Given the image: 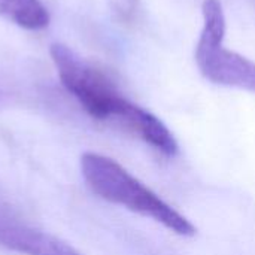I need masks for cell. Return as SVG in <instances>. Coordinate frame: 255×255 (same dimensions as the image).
<instances>
[{
    "mask_svg": "<svg viewBox=\"0 0 255 255\" xmlns=\"http://www.w3.org/2000/svg\"><path fill=\"white\" fill-rule=\"evenodd\" d=\"M49 52L61 84L90 117L120 124L166 157L178 154V142L166 124L130 102L103 70L63 43L51 45Z\"/></svg>",
    "mask_w": 255,
    "mask_h": 255,
    "instance_id": "6da1fadb",
    "label": "cell"
},
{
    "mask_svg": "<svg viewBox=\"0 0 255 255\" xmlns=\"http://www.w3.org/2000/svg\"><path fill=\"white\" fill-rule=\"evenodd\" d=\"M81 173L88 188L100 199L151 218L175 235H196V227L184 215L130 175L115 160L97 152H85L81 157Z\"/></svg>",
    "mask_w": 255,
    "mask_h": 255,
    "instance_id": "7a4b0ae2",
    "label": "cell"
},
{
    "mask_svg": "<svg viewBox=\"0 0 255 255\" xmlns=\"http://www.w3.org/2000/svg\"><path fill=\"white\" fill-rule=\"evenodd\" d=\"M203 27L196 45L194 60L212 84L239 88L255 94V61L224 46L226 13L220 0H203Z\"/></svg>",
    "mask_w": 255,
    "mask_h": 255,
    "instance_id": "3957f363",
    "label": "cell"
},
{
    "mask_svg": "<svg viewBox=\"0 0 255 255\" xmlns=\"http://www.w3.org/2000/svg\"><path fill=\"white\" fill-rule=\"evenodd\" d=\"M0 245L22 255H81L73 247L0 208Z\"/></svg>",
    "mask_w": 255,
    "mask_h": 255,
    "instance_id": "277c9868",
    "label": "cell"
},
{
    "mask_svg": "<svg viewBox=\"0 0 255 255\" xmlns=\"http://www.w3.org/2000/svg\"><path fill=\"white\" fill-rule=\"evenodd\" d=\"M0 16L25 30H42L49 24L40 0H0Z\"/></svg>",
    "mask_w": 255,
    "mask_h": 255,
    "instance_id": "5b68a950",
    "label": "cell"
},
{
    "mask_svg": "<svg viewBox=\"0 0 255 255\" xmlns=\"http://www.w3.org/2000/svg\"><path fill=\"white\" fill-rule=\"evenodd\" d=\"M109 9L120 21H131L137 12L139 0H106Z\"/></svg>",
    "mask_w": 255,
    "mask_h": 255,
    "instance_id": "8992f818",
    "label": "cell"
}]
</instances>
